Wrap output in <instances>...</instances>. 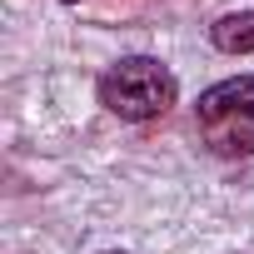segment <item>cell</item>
Masks as SVG:
<instances>
[{"label":"cell","instance_id":"cell-4","mask_svg":"<svg viewBox=\"0 0 254 254\" xmlns=\"http://www.w3.org/2000/svg\"><path fill=\"white\" fill-rule=\"evenodd\" d=\"M65 5H75V0H65Z\"/></svg>","mask_w":254,"mask_h":254},{"label":"cell","instance_id":"cell-2","mask_svg":"<svg viewBox=\"0 0 254 254\" xmlns=\"http://www.w3.org/2000/svg\"><path fill=\"white\" fill-rule=\"evenodd\" d=\"M194 120L214 155H254V75L209 85L194 105Z\"/></svg>","mask_w":254,"mask_h":254},{"label":"cell","instance_id":"cell-3","mask_svg":"<svg viewBox=\"0 0 254 254\" xmlns=\"http://www.w3.org/2000/svg\"><path fill=\"white\" fill-rule=\"evenodd\" d=\"M209 40H214L224 55H254V10L219 15V20L209 25Z\"/></svg>","mask_w":254,"mask_h":254},{"label":"cell","instance_id":"cell-1","mask_svg":"<svg viewBox=\"0 0 254 254\" xmlns=\"http://www.w3.org/2000/svg\"><path fill=\"white\" fill-rule=\"evenodd\" d=\"M100 105L120 120H155L175 105V75L150 55H130L100 75Z\"/></svg>","mask_w":254,"mask_h":254}]
</instances>
